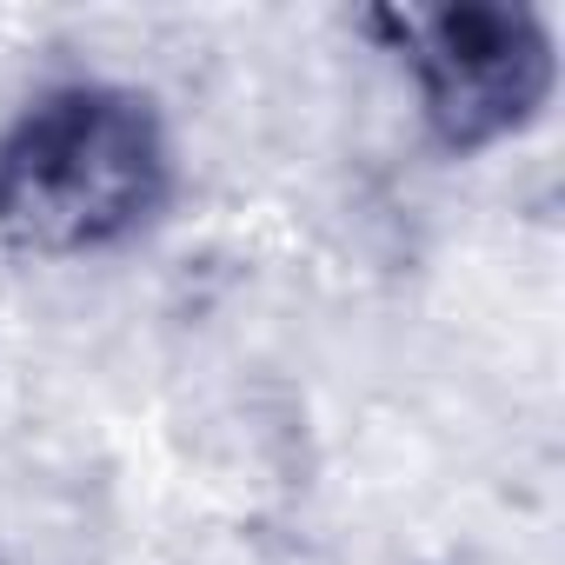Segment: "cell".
Returning <instances> with one entry per match:
<instances>
[{"label":"cell","mask_w":565,"mask_h":565,"mask_svg":"<svg viewBox=\"0 0 565 565\" xmlns=\"http://www.w3.org/2000/svg\"><path fill=\"white\" fill-rule=\"evenodd\" d=\"M167 153L120 87H81L14 134L0 167V220L47 253H94L140 226L160 200Z\"/></svg>","instance_id":"6da1fadb"},{"label":"cell","mask_w":565,"mask_h":565,"mask_svg":"<svg viewBox=\"0 0 565 565\" xmlns=\"http://www.w3.org/2000/svg\"><path fill=\"white\" fill-rule=\"evenodd\" d=\"M393 34L426 114L452 140L512 134L552 81L545 34L505 8H406L393 14Z\"/></svg>","instance_id":"7a4b0ae2"},{"label":"cell","mask_w":565,"mask_h":565,"mask_svg":"<svg viewBox=\"0 0 565 565\" xmlns=\"http://www.w3.org/2000/svg\"><path fill=\"white\" fill-rule=\"evenodd\" d=\"M0 565H14V558H0Z\"/></svg>","instance_id":"3957f363"}]
</instances>
